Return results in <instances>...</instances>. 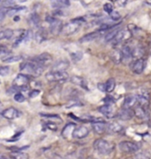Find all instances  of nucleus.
I'll return each mask as SVG.
<instances>
[{"instance_id":"4468645a","label":"nucleus","mask_w":151,"mask_h":159,"mask_svg":"<svg viewBox=\"0 0 151 159\" xmlns=\"http://www.w3.org/2000/svg\"><path fill=\"white\" fill-rule=\"evenodd\" d=\"M89 130L87 127L80 126L75 128L73 133V138L74 139H83L89 135Z\"/></svg>"},{"instance_id":"39448f33","label":"nucleus","mask_w":151,"mask_h":159,"mask_svg":"<svg viewBox=\"0 0 151 159\" xmlns=\"http://www.w3.org/2000/svg\"><path fill=\"white\" fill-rule=\"evenodd\" d=\"M32 60H33V62L37 63V65L44 68V67L49 66L51 63L52 61H53V58L50 54L42 53L41 55H38L37 57H34Z\"/></svg>"},{"instance_id":"f257e3e1","label":"nucleus","mask_w":151,"mask_h":159,"mask_svg":"<svg viewBox=\"0 0 151 159\" xmlns=\"http://www.w3.org/2000/svg\"><path fill=\"white\" fill-rule=\"evenodd\" d=\"M20 70L21 74L25 75L27 77L30 76V77H37L42 75L43 72V68L33 62H22L20 66Z\"/></svg>"},{"instance_id":"9d476101","label":"nucleus","mask_w":151,"mask_h":159,"mask_svg":"<svg viewBox=\"0 0 151 159\" xmlns=\"http://www.w3.org/2000/svg\"><path fill=\"white\" fill-rule=\"evenodd\" d=\"M131 35H132V34H131V32L128 29H122V30H119V31L118 32L116 37L114 38L113 42H114V44H116V45L117 44H119L120 42L127 41L131 37Z\"/></svg>"},{"instance_id":"c756f323","label":"nucleus","mask_w":151,"mask_h":159,"mask_svg":"<svg viewBox=\"0 0 151 159\" xmlns=\"http://www.w3.org/2000/svg\"><path fill=\"white\" fill-rule=\"evenodd\" d=\"M12 159H29V156L21 151H13L10 155Z\"/></svg>"},{"instance_id":"5701e85b","label":"nucleus","mask_w":151,"mask_h":159,"mask_svg":"<svg viewBox=\"0 0 151 159\" xmlns=\"http://www.w3.org/2000/svg\"><path fill=\"white\" fill-rule=\"evenodd\" d=\"M51 5L53 8L57 10H62L63 8H66L70 6V2L66 0H59V1H52Z\"/></svg>"},{"instance_id":"6e6552de","label":"nucleus","mask_w":151,"mask_h":159,"mask_svg":"<svg viewBox=\"0 0 151 159\" xmlns=\"http://www.w3.org/2000/svg\"><path fill=\"white\" fill-rule=\"evenodd\" d=\"M28 77H27L23 74H19L17 77H15V79L12 81V85L16 88H20V89H25L28 84Z\"/></svg>"},{"instance_id":"7ed1b4c3","label":"nucleus","mask_w":151,"mask_h":159,"mask_svg":"<svg viewBox=\"0 0 151 159\" xmlns=\"http://www.w3.org/2000/svg\"><path fill=\"white\" fill-rule=\"evenodd\" d=\"M82 22H83L82 19H75V20H71L70 22H68L67 24L63 26L60 34L63 35H71V34H75L80 28Z\"/></svg>"},{"instance_id":"c9c22d12","label":"nucleus","mask_w":151,"mask_h":159,"mask_svg":"<svg viewBox=\"0 0 151 159\" xmlns=\"http://www.w3.org/2000/svg\"><path fill=\"white\" fill-rule=\"evenodd\" d=\"M10 73V68L8 66H0V76L6 77Z\"/></svg>"},{"instance_id":"aec40b11","label":"nucleus","mask_w":151,"mask_h":159,"mask_svg":"<svg viewBox=\"0 0 151 159\" xmlns=\"http://www.w3.org/2000/svg\"><path fill=\"white\" fill-rule=\"evenodd\" d=\"M93 129L96 134H101L106 132L107 130V124L103 121H98V122H94L93 123Z\"/></svg>"},{"instance_id":"5fc2aeb1","label":"nucleus","mask_w":151,"mask_h":159,"mask_svg":"<svg viewBox=\"0 0 151 159\" xmlns=\"http://www.w3.org/2000/svg\"><path fill=\"white\" fill-rule=\"evenodd\" d=\"M0 3H1V2H0Z\"/></svg>"},{"instance_id":"8fccbe9b","label":"nucleus","mask_w":151,"mask_h":159,"mask_svg":"<svg viewBox=\"0 0 151 159\" xmlns=\"http://www.w3.org/2000/svg\"><path fill=\"white\" fill-rule=\"evenodd\" d=\"M0 159H5V158H3V157H0Z\"/></svg>"},{"instance_id":"20e7f679","label":"nucleus","mask_w":151,"mask_h":159,"mask_svg":"<svg viewBox=\"0 0 151 159\" xmlns=\"http://www.w3.org/2000/svg\"><path fill=\"white\" fill-rule=\"evenodd\" d=\"M69 75L66 71H50L45 75V78L49 82H63L67 80Z\"/></svg>"},{"instance_id":"4c0bfd02","label":"nucleus","mask_w":151,"mask_h":159,"mask_svg":"<svg viewBox=\"0 0 151 159\" xmlns=\"http://www.w3.org/2000/svg\"><path fill=\"white\" fill-rule=\"evenodd\" d=\"M109 15L110 17V19L115 21L119 20H120V18H121V15L119 13V11H113L111 13H110Z\"/></svg>"},{"instance_id":"412c9836","label":"nucleus","mask_w":151,"mask_h":159,"mask_svg":"<svg viewBox=\"0 0 151 159\" xmlns=\"http://www.w3.org/2000/svg\"><path fill=\"white\" fill-rule=\"evenodd\" d=\"M101 31L94 32V33H90V34H88L86 35H84L82 38L80 39V42H90V41H94V40H96L100 35H101Z\"/></svg>"},{"instance_id":"2f4dec72","label":"nucleus","mask_w":151,"mask_h":159,"mask_svg":"<svg viewBox=\"0 0 151 159\" xmlns=\"http://www.w3.org/2000/svg\"><path fill=\"white\" fill-rule=\"evenodd\" d=\"M21 60H22L21 56H10L7 58H5V60H3V62H6V63H12V62H20Z\"/></svg>"},{"instance_id":"49530a36","label":"nucleus","mask_w":151,"mask_h":159,"mask_svg":"<svg viewBox=\"0 0 151 159\" xmlns=\"http://www.w3.org/2000/svg\"><path fill=\"white\" fill-rule=\"evenodd\" d=\"M21 134H22V133H21H21L18 134H17V137H18L19 135H21ZM12 141H17V138H14V139H13V140H12Z\"/></svg>"},{"instance_id":"3c124183","label":"nucleus","mask_w":151,"mask_h":159,"mask_svg":"<svg viewBox=\"0 0 151 159\" xmlns=\"http://www.w3.org/2000/svg\"><path fill=\"white\" fill-rule=\"evenodd\" d=\"M0 108H1V103H0Z\"/></svg>"},{"instance_id":"a211bd4d","label":"nucleus","mask_w":151,"mask_h":159,"mask_svg":"<svg viewBox=\"0 0 151 159\" xmlns=\"http://www.w3.org/2000/svg\"><path fill=\"white\" fill-rule=\"evenodd\" d=\"M75 124L69 123L67 124L62 130V136L64 138L69 139L70 137H73V133L75 129Z\"/></svg>"},{"instance_id":"de8ad7c7","label":"nucleus","mask_w":151,"mask_h":159,"mask_svg":"<svg viewBox=\"0 0 151 159\" xmlns=\"http://www.w3.org/2000/svg\"><path fill=\"white\" fill-rule=\"evenodd\" d=\"M145 3H146L147 5H151V1H145Z\"/></svg>"},{"instance_id":"2eb2a0df","label":"nucleus","mask_w":151,"mask_h":159,"mask_svg":"<svg viewBox=\"0 0 151 159\" xmlns=\"http://www.w3.org/2000/svg\"><path fill=\"white\" fill-rule=\"evenodd\" d=\"M70 66V63L67 60H59L57 62H55V64L52 66V71H66V70H67Z\"/></svg>"},{"instance_id":"f8f14e48","label":"nucleus","mask_w":151,"mask_h":159,"mask_svg":"<svg viewBox=\"0 0 151 159\" xmlns=\"http://www.w3.org/2000/svg\"><path fill=\"white\" fill-rule=\"evenodd\" d=\"M99 112L107 118H113L115 116V108L111 104H106L99 107Z\"/></svg>"},{"instance_id":"ddd939ff","label":"nucleus","mask_w":151,"mask_h":159,"mask_svg":"<svg viewBox=\"0 0 151 159\" xmlns=\"http://www.w3.org/2000/svg\"><path fill=\"white\" fill-rule=\"evenodd\" d=\"M2 116L8 120H15L21 116V113L16 108L9 107L2 112Z\"/></svg>"},{"instance_id":"9b49d317","label":"nucleus","mask_w":151,"mask_h":159,"mask_svg":"<svg viewBox=\"0 0 151 159\" xmlns=\"http://www.w3.org/2000/svg\"><path fill=\"white\" fill-rule=\"evenodd\" d=\"M138 105H139V102H138V95L137 96L136 95H130V96H127L125 98L123 108H125V109H132L133 110Z\"/></svg>"},{"instance_id":"b1692460","label":"nucleus","mask_w":151,"mask_h":159,"mask_svg":"<svg viewBox=\"0 0 151 159\" xmlns=\"http://www.w3.org/2000/svg\"><path fill=\"white\" fill-rule=\"evenodd\" d=\"M40 17L37 13H33L28 19V23L32 27H40Z\"/></svg>"},{"instance_id":"a19ab883","label":"nucleus","mask_w":151,"mask_h":159,"mask_svg":"<svg viewBox=\"0 0 151 159\" xmlns=\"http://www.w3.org/2000/svg\"><path fill=\"white\" fill-rule=\"evenodd\" d=\"M41 116L44 117V118H49V119H60L57 115L56 114H44V113H41Z\"/></svg>"},{"instance_id":"f03ea898","label":"nucleus","mask_w":151,"mask_h":159,"mask_svg":"<svg viewBox=\"0 0 151 159\" xmlns=\"http://www.w3.org/2000/svg\"><path fill=\"white\" fill-rule=\"evenodd\" d=\"M115 148V145L104 139H98L94 143V149L101 155L110 154Z\"/></svg>"},{"instance_id":"c85d7f7f","label":"nucleus","mask_w":151,"mask_h":159,"mask_svg":"<svg viewBox=\"0 0 151 159\" xmlns=\"http://www.w3.org/2000/svg\"><path fill=\"white\" fill-rule=\"evenodd\" d=\"M104 84H105V92L109 93H112L114 91L115 87H116V81L113 78H110Z\"/></svg>"},{"instance_id":"c03bdc74","label":"nucleus","mask_w":151,"mask_h":159,"mask_svg":"<svg viewBox=\"0 0 151 159\" xmlns=\"http://www.w3.org/2000/svg\"><path fill=\"white\" fill-rule=\"evenodd\" d=\"M39 93H40V91H38V90H34V91H32L31 93H29V97L36 98Z\"/></svg>"},{"instance_id":"1a4fd4ad","label":"nucleus","mask_w":151,"mask_h":159,"mask_svg":"<svg viewBox=\"0 0 151 159\" xmlns=\"http://www.w3.org/2000/svg\"><path fill=\"white\" fill-rule=\"evenodd\" d=\"M145 69V60L142 58H139L135 60L134 62L131 63V70L134 73H135L137 75L141 74Z\"/></svg>"},{"instance_id":"09e8293b","label":"nucleus","mask_w":151,"mask_h":159,"mask_svg":"<svg viewBox=\"0 0 151 159\" xmlns=\"http://www.w3.org/2000/svg\"><path fill=\"white\" fill-rule=\"evenodd\" d=\"M88 159H95V158H93V157H89V158H88Z\"/></svg>"},{"instance_id":"58836bf2","label":"nucleus","mask_w":151,"mask_h":159,"mask_svg":"<svg viewBox=\"0 0 151 159\" xmlns=\"http://www.w3.org/2000/svg\"><path fill=\"white\" fill-rule=\"evenodd\" d=\"M104 11H106L107 13H111L112 11H113V5L112 4H110V3H107V4H105L104 5Z\"/></svg>"},{"instance_id":"a18cd8bd","label":"nucleus","mask_w":151,"mask_h":159,"mask_svg":"<svg viewBox=\"0 0 151 159\" xmlns=\"http://www.w3.org/2000/svg\"><path fill=\"white\" fill-rule=\"evenodd\" d=\"M97 87L99 89L100 91H102V92H105V84H98V85H97Z\"/></svg>"},{"instance_id":"f3484780","label":"nucleus","mask_w":151,"mask_h":159,"mask_svg":"<svg viewBox=\"0 0 151 159\" xmlns=\"http://www.w3.org/2000/svg\"><path fill=\"white\" fill-rule=\"evenodd\" d=\"M134 116V111L132 109H125V108H122V110L119 112L118 114V117L124 120H131Z\"/></svg>"},{"instance_id":"37998d69","label":"nucleus","mask_w":151,"mask_h":159,"mask_svg":"<svg viewBox=\"0 0 151 159\" xmlns=\"http://www.w3.org/2000/svg\"><path fill=\"white\" fill-rule=\"evenodd\" d=\"M114 3L118 6L119 7H124L126 4H127V1H123V0H118V1H114Z\"/></svg>"},{"instance_id":"864d4df0","label":"nucleus","mask_w":151,"mask_h":159,"mask_svg":"<svg viewBox=\"0 0 151 159\" xmlns=\"http://www.w3.org/2000/svg\"><path fill=\"white\" fill-rule=\"evenodd\" d=\"M0 84H1V80H0Z\"/></svg>"},{"instance_id":"79ce46f5","label":"nucleus","mask_w":151,"mask_h":159,"mask_svg":"<svg viewBox=\"0 0 151 159\" xmlns=\"http://www.w3.org/2000/svg\"><path fill=\"white\" fill-rule=\"evenodd\" d=\"M46 127H47L49 129H51V130H53V131H55V130H57V125L55 123H52V122H47L46 123Z\"/></svg>"},{"instance_id":"dca6fc26","label":"nucleus","mask_w":151,"mask_h":159,"mask_svg":"<svg viewBox=\"0 0 151 159\" xmlns=\"http://www.w3.org/2000/svg\"><path fill=\"white\" fill-rule=\"evenodd\" d=\"M123 130H124L123 127L119 122L114 121V122H111L109 125H107V130H106V132H108L110 134H119L121 133Z\"/></svg>"},{"instance_id":"cd10ccee","label":"nucleus","mask_w":151,"mask_h":159,"mask_svg":"<svg viewBox=\"0 0 151 159\" xmlns=\"http://www.w3.org/2000/svg\"><path fill=\"white\" fill-rule=\"evenodd\" d=\"M71 81L74 84H77L79 86H80L81 88H84V89H88V86H87V84L85 82L82 77H77V76H74L71 78Z\"/></svg>"},{"instance_id":"6ab92c4d","label":"nucleus","mask_w":151,"mask_h":159,"mask_svg":"<svg viewBox=\"0 0 151 159\" xmlns=\"http://www.w3.org/2000/svg\"><path fill=\"white\" fill-rule=\"evenodd\" d=\"M46 39H47V32L43 27H40L35 34V40L37 43H42Z\"/></svg>"},{"instance_id":"603ef678","label":"nucleus","mask_w":151,"mask_h":159,"mask_svg":"<svg viewBox=\"0 0 151 159\" xmlns=\"http://www.w3.org/2000/svg\"><path fill=\"white\" fill-rule=\"evenodd\" d=\"M127 159H134V158H127Z\"/></svg>"},{"instance_id":"a878e982","label":"nucleus","mask_w":151,"mask_h":159,"mask_svg":"<svg viewBox=\"0 0 151 159\" xmlns=\"http://www.w3.org/2000/svg\"><path fill=\"white\" fill-rule=\"evenodd\" d=\"M14 36V31L12 29H5L0 31V41L2 40H10L13 38Z\"/></svg>"},{"instance_id":"0eeeda50","label":"nucleus","mask_w":151,"mask_h":159,"mask_svg":"<svg viewBox=\"0 0 151 159\" xmlns=\"http://www.w3.org/2000/svg\"><path fill=\"white\" fill-rule=\"evenodd\" d=\"M119 148L122 152L125 153H136L139 150V145L134 142L124 141L119 143Z\"/></svg>"},{"instance_id":"473e14b6","label":"nucleus","mask_w":151,"mask_h":159,"mask_svg":"<svg viewBox=\"0 0 151 159\" xmlns=\"http://www.w3.org/2000/svg\"><path fill=\"white\" fill-rule=\"evenodd\" d=\"M12 53L11 50L7 49L5 47L0 46V59L5 60V58H7L8 57H10V54Z\"/></svg>"},{"instance_id":"f704fd0d","label":"nucleus","mask_w":151,"mask_h":159,"mask_svg":"<svg viewBox=\"0 0 151 159\" xmlns=\"http://www.w3.org/2000/svg\"><path fill=\"white\" fill-rule=\"evenodd\" d=\"M82 57H83V54L80 51L74 52V53H73V54L71 55L72 60H73V62H79L80 60L82 59Z\"/></svg>"},{"instance_id":"72a5a7b5","label":"nucleus","mask_w":151,"mask_h":159,"mask_svg":"<svg viewBox=\"0 0 151 159\" xmlns=\"http://www.w3.org/2000/svg\"><path fill=\"white\" fill-rule=\"evenodd\" d=\"M25 8L24 7H12V8H11L9 10H7V14L9 16H14L16 13H18L19 11H21V10H24Z\"/></svg>"},{"instance_id":"393cba45","label":"nucleus","mask_w":151,"mask_h":159,"mask_svg":"<svg viewBox=\"0 0 151 159\" xmlns=\"http://www.w3.org/2000/svg\"><path fill=\"white\" fill-rule=\"evenodd\" d=\"M119 25H117V26H115L114 27L110 28V31H109V33H108V34H106V36H105V41H107V42L114 40V38L116 37V35H117L118 32L119 31Z\"/></svg>"},{"instance_id":"7c9ffc66","label":"nucleus","mask_w":151,"mask_h":159,"mask_svg":"<svg viewBox=\"0 0 151 159\" xmlns=\"http://www.w3.org/2000/svg\"><path fill=\"white\" fill-rule=\"evenodd\" d=\"M134 159H151V154L148 150H141L136 152Z\"/></svg>"},{"instance_id":"4be33fe9","label":"nucleus","mask_w":151,"mask_h":159,"mask_svg":"<svg viewBox=\"0 0 151 159\" xmlns=\"http://www.w3.org/2000/svg\"><path fill=\"white\" fill-rule=\"evenodd\" d=\"M134 115H136L138 118L145 119L148 117V110L147 107H141V106H137L134 108Z\"/></svg>"},{"instance_id":"ea45409f","label":"nucleus","mask_w":151,"mask_h":159,"mask_svg":"<svg viewBox=\"0 0 151 159\" xmlns=\"http://www.w3.org/2000/svg\"><path fill=\"white\" fill-rule=\"evenodd\" d=\"M6 14H7V10L5 8H0V23L4 20Z\"/></svg>"},{"instance_id":"bb28decb","label":"nucleus","mask_w":151,"mask_h":159,"mask_svg":"<svg viewBox=\"0 0 151 159\" xmlns=\"http://www.w3.org/2000/svg\"><path fill=\"white\" fill-rule=\"evenodd\" d=\"M110 58L115 63H120L122 62V52L119 49H114L110 54Z\"/></svg>"},{"instance_id":"e433bc0d","label":"nucleus","mask_w":151,"mask_h":159,"mask_svg":"<svg viewBox=\"0 0 151 159\" xmlns=\"http://www.w3.org/2000/svg\"><path fill=\"white\" fill-rule=\"evenodd\" d=\"M13 98H14V100L19 103H22L25 101V97H24V95H23V94L21 93H16Z\"/></svg>"},{"instance_id":"423d86ee","label":"nucleus","mask_w":151,"mask_h":159,"mask_svg":"<svg viewBox=\"0 0 151 159\" xmlns=\"http://www.w3.org/2000/svg\"><path fill=\"white\" fill-rule=\"evenodd\" d=\"M46 21L48 23H50V28H51V32L53 34H58L61 33L62 30L63 24L59 20L56 19L53 16H49L46 17Z\"/></svg>"}]
</instances>
